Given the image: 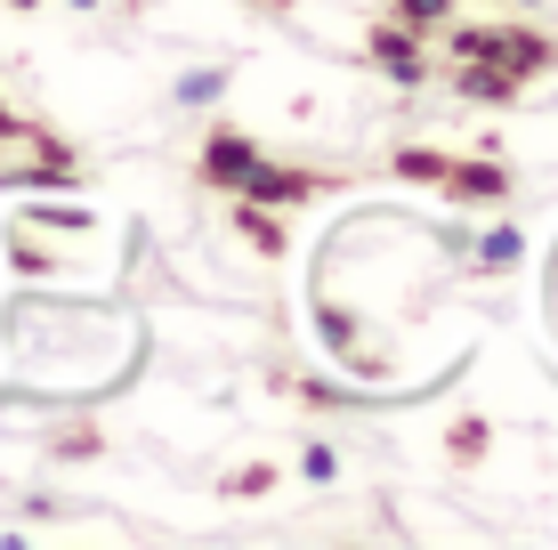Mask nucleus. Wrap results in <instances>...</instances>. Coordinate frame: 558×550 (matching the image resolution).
<instances>
[{"mask_svg":"<svg viewBox=\"0 0 558 550\" xmlns=\"http://www.w3.org/2000/svg\"><path fill=\"white\" fill-rule=\"evenodd\" d=\"M235 195L243 203H307V195H316V179H307V170H276V162L259 155V170L235 186Z\"/></svg>","mask_w":558,"mask_h":550,"instance_id":"3","label":"nucleus"},{"mask_svg":"<svg viewBox=\"0 0 558 550\" xmlns=\"http://www.w3.org/2000/svg\"><path fill=\"white\" fill-rule=\"evenodd\" d=\"M243 235H252L259 252H283V227H276V219H259V203H252V211H243Z\"/></svg>","mask_w":558,"mask_h":550,"instance_id":"8","label":"nucleus"},{"mask_svg":"<svg viewBox=\"0 0 558 550\" xmlns=\"http://www.w3.org/2000/svg\"><path fill=\"white\" fill-rule=\"evenodd\" d=\"M389 9H397V25H446L453 0H389Z\"/></svg>","mask_w":558,"mask_h":550,"instance_id":"6","label":"nucleus"},{"mask_svg":"<svg viewBox=\"0 0 558 550\" xmlns=\"http://www.w3.org/2000/svg\"><path fill=\"white\" fill-rule=\"evenodd\" d=\"M494 9H518V0H494Z\"/></svg>","mask_w":558,"mask_h":550,"instance_id":"12","label":"nucleus"},{"mask_svg":"<svg viewBox=\"0 0 558 550\" xmlns=\"http://www.w3.org/2000/svg\"><path fill=\"white\" fill-rule=\"evenodd\" d=\"M252 170H259V146L235 138V130H219V138L203 146V179H210V186H243Z\"/></svg>","mask_w":558,"mask_h":550,"instance_id":"2","label":"nucleus"},{"mask_svg":"<svg viewBox=\"0 0 558 550\" xmlns=\"http://www.w3.org/2000/svg\"><path fill=\"white\" fill-rule=\"evenodd\" d=\"M9 9H33V0H9Z\"/></svg>","mask_w":558,"mask_h":550,"instance_id":"11","label":"nucleus"},{"mask_svg":"<svg viewBox=\"0 0 558 550\" xmlns=\"http://www.w3.org/2000/svg\"><path fill=\"white\" fill-rule=\"evenodd\" d=\"M252 9H292V0H252Z\"/></svg>","mask_w":558,"mask_h":550,"instance_id":"10","label":"nucleus"},{"mask_svg":"<svg viewBox=\"0 0 558 550\" xmlns=\"http://www.w3.org/2000/svg\"><path fill=\"white\" fill-rule=\"evenodd\" d=\"M453 57H461V65L502 73V82H534V73H550V65H558V49H550L534 25H461Z\"/></svg>","mask_w":558,"mask_h":550,"instance_id":"1","label":"nucleus"},{"mask_svg":"<svg viewBox=\"0 0 558 550\" xmlns=\"http://www.w3.org/2000/svg\"><path fill=\"white\" fill-rule=\"evenodd\" d=\"M16 130H25V122H16V113H9V98H0V146H9Z\"/></svg>","mask_w":558,"mask_h":550,"instance_id":"9","label":"nucleus"},{"mask_svg":"<svg viewBox=\"0 0 558 550\" xmlns=\"http://www.w3.org/2000/svg\"><path fill=\"white\" fill-rule=\"evenodd\" d=\"M373 65H380V73H397V82H421V73H429V57L413 49V33H405V25H380V33H373Z\"/></svg>","mask_w":558,"mask_h":550,"instance_id":"5","label":"nucleus"},{"mask_svg":"<svg viewBox=\"0 0 558 550\" xmlns=\"http://www.w3.org/2000/svg\"><path fill=\"white\" fill-rule=\"evenodd\" d=\"M130 9H146V0H130Z\"/></svg>","mask_w":558,"mask_h":550,"instance_id":"13","label":"nucleus"},{"mask_svg":"<svg viewBox=\"0 0 558 550\" xmlns=\"http://www.w3.org/2000/svg\"><path fill=\"white\" fill-rule=\"evenodd\" d=\"M437 170H446V155H429V146H405V155H397V179H437Z\"/></svg>","mask_w":558,"mask_h":550,"instance_id":"7","label":"nucleus"},{"mask_svg":"<svg viewBox=\"0 0 558 550\" xmlns=\"http://www.w3.org/2000/svg\"><path fill=\"white\" fill-rule=\"evenodd\" d=\"M437 179H446V195H453V203H494V195L510 186V179H502V162H453V155H446V170H437Z\"/></svg>","mask_w":558,"mask_h":550,"instance_id":"4","label":"nucleus"}]
</instances>
